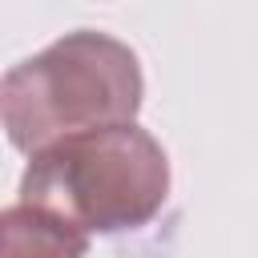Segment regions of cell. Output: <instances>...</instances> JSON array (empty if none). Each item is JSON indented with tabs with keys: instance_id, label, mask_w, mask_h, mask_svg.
<instances>
[{
	"instance_id": "6da1fadb",
	"label": "cell",
	"mask_w": 258,
	"mask_h": 258,
	"mask_svg": "<svg viewBox=\"0 0 258 258\" xmlns=\"http://www.w3.org/2000/svg\"><path fill=\"white\" fill-rule=\"evenodd\" d=\"M141 101L137 52L109 32L77 28L0 77V129L32 157L60 137L137 121Z\"/></svg>"
},
{
	"instance_id": "7a4b0ae2",
	"label": "cell",
	"mask_w": 258,
	"mask_h": 258,
	"mask_svg": "<svg viewBox=\"0 0 258 258\" xmlns=\"http://www.w3.org/2000/svg\"><path fill=\"white\" fill-rule=\"evenodd\" d=\"M169 198V157L137 121L101 125L36 149L20 173V202L93 234L149 226Z\"/></svg>"
},
{
	"instance_id": "3957f363",
	"label": "cell",
	"mask_w": 258,
	"mask_h": 258,
	"mask_svg": "<svg viewBox=\"0 0 258 258\" xmlns=\"http://www.w3.org/2000/svg\"><path fill=\"white\" fill-rule=\"evenodd\" d=\"M89 238L64 218L36 206H4L0 210V258H85Z\"/></svg>"
}]
</instances>
